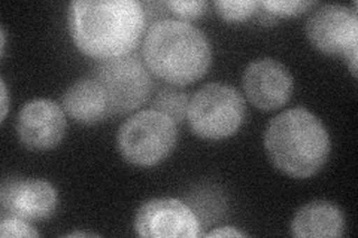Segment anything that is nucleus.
<instances>
[{"mask_svg": "<svg viewBox=\"0 0 358 238\" xmlns=\"http://www.w3.org/2000/svg\"><path fill=\"white\" fill-rule=\"evenodd\" d=\"M0 237H39V232L33 228L30 222L15 216H2L0 221Z\"/></svg>", "mask_w": 358, "mask_h": 238, "instance_id": "f3484780", "label": "nucleus"}, {"mask_svg": "<svg viewBox=\"0 0 358 238\" xmlns=\"http://www.w3.org/2000/svg\"><path fill=\"white\" fill-rule=\"evenodd\" d=\"M2 216H15L27 222L50 219L57 210L55 188L42 179H8L0 191Z\"/></svg>", "mask_w": 358, "mask_h": 238, "instance_id": "1a4fd4ad", "label": "nucleus"}, {"mask_svg": "<svg viewBox=\"0 0 358 238\" xmlns=\"http://www.w3.org/2000/svg\"><path fill=\"white\" fill-rule=\"evenodd\" d=\"M134 231L143 238H197L200 223L185 202L175 198H154L139 207Z\"/></svg>", "mask_w": 358, "mask_h": 238, "instance_id": "6e6552de", "label": "nucleus"}, {"mask_svg": "<svg viewBox=\"0 0 358 238\" xmlns=\"http://www.w3.org/2000/svg\"><path fill=\"white\" fill-rule=\"evenodd\" d=\"M317 2L310 0H266L260 2V6L273 17H296L306 13Z\"/></svg>", "mask_w": 358, "mask_h": 238, "instance_id": "dca6fc26", "label": "nucleus"}, {"mask_svg": "<svg viewBox=\"0 0 358 238\" xmlns=\"http://www.w3.org/2000/svg\"><path fill=\"white\" fill-rule=\"evenodd\" d=\"M189 98L178 87H167L159 91L152 100V109L159 110L173 119L176 124L187 118Z\"/></svg>", "mask_w": 358, "mask_h": 238, "instance_id": "4468645a", "label": "nucleus"}, {"mask_svg": "<svg viewBox=\"0 0 358 238\" xmlns=\"http://www.w3.org/2000/svg\"><path fill=\"white\" fill-rule=\"evenodd\" d=\"M245 94L257 109L271 112L285 106L293 96L294 82L287 67L275 59L255 60L243 73Z\"/></svg>", "mask_w": 358, "mask_h": 238, "instance_id": "9d476101", "label": "nucleus"}, {"mask_svg": "<svg viewBox=\"0 0 358 238\" xmlns=\"http://www.w3.org/2000/svg\"><path fill=\"white\" fill-rule=\"evenodd\" d=\"M176 140V122L155 109L134 113L117 133L118 152L139 167L160 164L175 149Z\"/></svg>", "mask_w": 358, "mask_h": 238, "instance_id": "20e7f679", "label": "nucleus"}, {"mask_svg": "<svg viewBox=\"0 0 358 238\" xmlns=\"http://www.w3.org/2000/svg\"><path fill=\"white\" fill-rule=\"evenodd\" d=\"M103 88L109 115H126L138 110L152 91V79L148 67L136 54L102 60L92 73Z\"/></svg>", "mask_w": 358, "mask_h": 238, "instance_id": "423d86ee", "label": "nucleus"}, {"mask_svg": "<svg viewBox=\"0 0 358 238\" xmlns=\"http://www.w3.org/2000/svg\"><path fill=\"white\" fill-rule=\"evenodd\" d=\"M64 237H97L96 234H90V232H69Z\"/></svg>", "mask_w": 358, "mask_h": 238, "instance_id": "412c9836", "label": "nucleus"}, {"mask_svg": "<svg viewBox=\"0 0 358 238\" xmlns=\"http://www.w3.org/2000/svg\"><path fill=\"white\" fill-rule=\"evenodd\" d=\"M136 0H76L69 5V31L76 48L97 60L131 54L145 30Z\"/></svg>", "mask_w": 358, "mask_h": 238, "instance_id": "f257e3e1", "label": "nucleus"}, {"mask_svg": "<svg viewBox=\"0 0 358 238\" xmlns=\"http://www.w3.org/2000/svg\"><path fill=\"white\" fill-rule=\"evenodd\" d=\"M208 238H214V237H246L245 232L233 228V226H221V228L212 230L210 232L206 234Z\"/></svg>", "mask_w": 358, "mask_h": 238, "instance_id": "6ab92c4d", "label": "nucleus"}, {"mask_svg": "<svg viewBox=\"0 0 358 238\" xmlns=\"http://www.w3.org/2000/svg\"><path fill=\"white\" fill-rule=\"evenodd\" d=\"M218 15L224 21L241 22L259 13L260 2L255 0H218L214 3Z\"/></svg>", "mask_w": 358, "mask_h": 238, "instance_id": "2eb2a0df", "label": "nucleus"}, {"mask_svg": "<svg viewBox=\"0 0 358 238\" xmlns=\"http://www.w3.org/2000/svg\"><path fill=\"white\" fill-rule=\"evenodd\" d=\"M345 218L336 204L326 200H315L305 204L291 222V234L299 238L342 237Z\"/></svg>", "mask_w": 358, "mask_h": 238, "instance_id": "f8f14e48", "label": "nucleus"}, {"mask_svg": "<svg viewBox=\"0 0 358 238\" xmlns=\"http://www.w3.org/2000/svg\"><path fill=\"white\" fill-rule=\"evenodd\" d=\"M187 119L189 128L201 139H227L242 126L245 100L231 85L208 84L189 100Z\"/></svg>", "mask_w": 358, "mask_h": 238, "instance_id": "39448f33", "label": "nucleus"}, {"mask_svg": "<svg viewBox=\"0 0 358 238\" xmlns=\"http://www.w3.org/2000/svg\"><path fill=\"white\" fill-rule=\"evenodd\" d=\"M63 109L84 126H93L110 117L103 88L92 76L83 77L67 88L63 96Z\"/></svg>", "mask_w": 358, "mask_h": 238, "instance_id": "ddd939ff", "label": "nucleus"}, {"mask_svg": "<svg viewBox=\"0 0 358 238\" xmlns=\"http://www.w3.org/2000/svg\"><path fill=\"white\" fill-rule=\"evenodd\" d=\"M309 42L327 55H343L357 77L358 59V18L357 2L352 9L342 5H322L306 22Z\"/></svg>", "mask_w": 358, "mask_h": 238, "instance_id": "0eeeda50", "label": "nucleus"}, {"mask_svg": "<svg viewBox=\"0 0 358 238\" xmlns=\"http://www.w3.org/2000/svg\"><path fill=\"white\" fill-rule=\"evenodd\" d=\"M143 63L157 77L185 87L203 77L212 61L205 33L181 20H160L150 27L142 48Z\"/></svg>", "mask_w": 358, "mask_h": 238, "instance_id": "f03ea898", "label": "nucleus"}, {"mask_svg": "<svg viewBox=\"0 0 358 238\" xmlns=\"http://www.w3.org/2000/svg\"><path fill=\"white\" fill-rule=\"evenodd\" d=\"M264 147L279 172L306 179L326 165L331 143L324 124L308 109L296 107L279 113L268 122Z\"/></svg>", "mask_w": 358, "mask_h": 238, "instance_id": "7ed1b4c3", "label": "nucleus"}, {"mask_svg": "<svg viewBox=\"0 0 358 238\" xmlns=\"http://www.w3.org/2000/svg\"><path fill=\"white\" fill-rule=\"evenodd\" d=\"M63 109L48 98H36L22 106L17 119L20 142L31 151H48L62 143L66 134Z\"/></svg>", "mask_w": 358, "mask_h": 238, "instance_id": "9b49d317", "label": "nucleus"}, {"mask_svg": "<svg viewBox=\"0 0 358 238\" xmlns=\"http://www.w3.org/2000/svg\"><path fill=\"white\" fill-rule=\"evenodd\" d=\"M0 87H2V122L6 118V113H8V89H6V84L2 79L0 81Z\"/></svg>", "mask_w": 358, "mask_h": 238, "instance_id": "aec40b11", "label": "nucleus"}, {"mask_svg": "<svg viewBox=\"0 0 358 238\" xmlns=\"http://www.w3.org/2000/svg\"><path fill=\"white\" fill-rule=\"evenodd\" d=\"M166 8L169 9L173 15L181 18V21H187L203 15L208 8V2H205V0H192V2L173 0V2H167Z\"/></svg>", "mask_w": 358, "mask_h": 238, "instance_id": "a211bd4d", "label": "nucleus"}]
</instances>
